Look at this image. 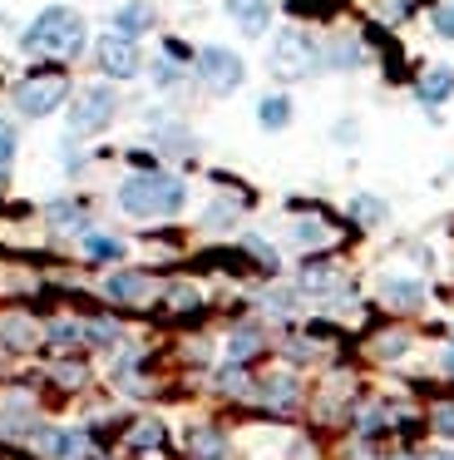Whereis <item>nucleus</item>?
<instances>
[{"label": "nucleus", "mask_w": 454, "mask_h": 460, "mask_svg": "<svg viewBox=\"0 0 454 460\" xmlns=\"http://www.w3.org/2000/svg\"><path fill=\"white\" fill-rule=\"evenodd\" d=\"M193 450H197L203 460H223V456H227L223 436H213V430H193Z\"/></svg>", "instance_id": "obj_22"}, {"label": "nucleus", "mask_w": 454, "mask_h": 460, "mask_svg": "<svg viewBox=\"0 0 454 460\" xmlns=\"http://www.w3.org/2000/svg\"><path fill=\"white\" fill-rule=\"evenodd\" d=\"M89 40L84 31V15H74L69 5H49V11L35 15V25H30L25 35H20V45H25V55H79Z\"/></svg>", "instance_id": "obj_2"}, {"label": "nucleus", "mask_w": 454, "mask_h": 460, "mask_svg": "<svg viewBox=\"0 0 454 460\" xmlns=\"http://www.w3.org/2000/svg\"><path fill=\"white\" fill-rule=\"evenodd\" d=\"M158 21V11L148 5V0H128V5H118L114 11V31L128 35V40H138V35H148Z\"/></svg>", "instance_id": "obj_8"}, {"label": "nucleus", "mask_w": 454, "mask_h": 460, "mask_svg": "<svg viewBox=\"0 0 454 460\" xmlns=\"http://www.w3.org/2000/svg\"><path fill=\"white\" fill-rule=\"evenodd\" d=\"M410 0H380V21H400Z\"/></svg>", "instance_id": "obj_35"}, {"label": "nucleus", "mask_w": 454, "mask_h": 460, "mask_svg": "<svg viewBox=\"0 0 454 460\" xmlns=\"http://www.w3.org/2000/svg\"><path fill=\"white\" fill-rule=\"evenodd\" d=\"M217 381H223V391H247V376H242V371H237V367H227V371H223V376H217Z\"/></svg>", "instance_id": "obj_33"}, {"label": "nucleus", "mask_w": 454, "mask_h": 460, "mask_svg": "<svg viewBox=\"0 0 454 460\" xmlns=\"http://www.w3.org/2000/svg\"><path fill=\"white\" fill-rule=\"evenodd\" d=\"M35 446H39V456H49V460H79L84 456V436H79V430H35Z\"/></svg>", "instance_id": "obj_10"}, {"label": "nucleus", "mask_w": 454, "mask_h": 460, "mask_svg": "<svg viewBox=\"0 0 454 460\" xmlns=\"http://www.w3.org/2000/svg\"><path fill=\"white\" fill-rule=\"evenodd\" d=\"M242 243H247V252H257V258H262V268H276V252H272V248H266V243H262V238H252V233H247V238H242Z\"/></svg>", "instance_id": "obj_28"}, {"label": "nucleus", "mask_w": 454, "mask_h": 460, "mask_svg": "<svg viewBox=\"0 0 454 460\" xmlns=\"http://www.w3.org/2000/svg\"><path fill=\"white\" fill-rule=\"evenodd\" d=\"M65 100H69V84L59 80V75H39V80H25V84L15 90V110L30 114V119H45V114H55Z\"/></svg>", "instance_id": "obj_6"}, {"label": "nucleus", "mask_w": 454, "mask_h": 460, "mask_svg": "<svg viewBox=\"0 0 454 460\" xmlns=\"http://www.w3.org/2000/svg\"><path fill=\"white\" fill-rule=\"evenodd\" d=\"M197 292L193 288H168V307H193Z\"/></svg>", "instance_id": "obj_32"}, {"label": "nucleus", "mask_w": 454, "mask_h": 460, "mask_svg": "<svg viewBox=\"0 0 454 460\" xmlns=\"http://www.w3.org/2000/svg\"><path fill=\"white\" fill-rule=\"evenodd\" d=\"M203 223H207V233H227V228H232V223H237V203H213V208H207L203 213Z\"/></svg>", "instance_id": "obj_19"}, {"label": "nucleus", "mask_w": 454, "mask_h": 460, "mask_svg": "<svg viewBox=\"0 0 454 460\" xmlns=\"http://www.w3.org/2000/svg\"><path fill=\"white\" fill-rule=\"evenodd\" d=\"M188 203V183L173 173H134L118 183V208L128 218H173Z\"/></svg>", "instance_id": "obj_1"}, {"label": "nucleus", "mask_w": 454, "mask_h": 460, "mask_svg": "<svg viewBox=\"0 0 454 460\" xmlns=\"http://www.w3.org/2000/svg\"><path fill=\"white\" fill-rule=\"evenodd\" d=\"M450 460H454V456H450Z\"/></svg>", "instance_id": "obj_37"}, {"label": "nucleus", "mask_w": 454, "mask_h": 460, "mask_svg": "<svg viewBox=\"0 0 454 460\" xmlns=\"http://www.w3.org/2000/svg\"><path fill=\"white\" fill-rule=\"evenodd\" d=\"M316 60H321V50H316V40L306 31H282V35H276L272 70L282 75V80H301V75H311Z\"/></svg>", "instance_id": "obj_4"}, {"label": "nucleus", "mask_w": 454, "mask_h": 460, "mask_svg": "<svg viewBox=\"0 0 454 460\" xmlns=\"http://www.w3.org/2000/svg\"><path fill=\"white\" fill-rule=\"evenodd\" d=\"M74 337H84V327H74V322H55V327H49V341H55V347H74Z\"/></svg>", "instance_id": "obj_26"}, {"label": "nucleus", "mask_w": 454, "mask_h": 460, "mask_svg": "<svg viewBox=\"0 0 454 460\" xmlns=\"http://www.w3.org/2000/svg\"><path fill=\"white\" fill-rule=\"evenodd\" d=\"M257 347H262V337H257V327H237V332H232V341H227V357H232V361H247Z\"/></svg>", "instance_id": "obj_16"}, {"label": "nucleus", "mask_w": 454, "mask_h": 460, "mask_svg": "<svg viewBox=\"0 0 454 460\" xmlns=\"http://www.w3.org/2000/svg\"><path fill=\"white\" fill-rule=\"evenodd\" d=\"M55 376L65 381V386H79V381H84V367H59Z\"/></svg>", "instance_id": "obj_36"}, {"label": "nucleus", "mask_w": 454, "mask_h": 460, "mask_svg": "<svg viewBox=\"0 0 454 460\" xmlns=\"http://www.w3.org/2000/svg\"><path fill=\"white\" fill-rule=\"evenodd\" d=\"M380 297L390 302V307H420V297H424V288L415 278H390L380 288Z\"/></svg>", "instance_id": "obj_14"}, {"label": "nucleus", "mask_w": 454, "mask_h": 460, "mask_svg": "<svg viewBox=\"0 0 454 460\" xmlns=\"http://www.w3.org/2000/svg\"><path fill=\"white\" fill-rule=\"evenodd\" d=\"M405 347H410V341H405L400 332H390V337H380V347H375V351H380V357H400Z\"/></svg>", "instance_id": "obj_30"}, {"label": "nucleus", "mask_w": 454, "mask_h": 460, "mask_svg": "<svg viewBox=\"0 0 454 460\" xmlns=\"http://www.w3.org/2000/svg\"><path fill=\"white\" fill-rule=\"evenodd\" d=\"M153 84H163V90H168V84H178V65L158 60V65H153Z\"/></svg>", "instance_id": "obj_31"}, {"label": "nucleus", "mask_w": 454, "mask_h": 460, "mask_svg": "<svg viewBox=\"0 0 454 460\" xmlns=\"http://www.w3.org/2000/svg\"><path fill=\"white\" fill-rule=\"evenodd\" d=\"M301 282H306V288H331V272H326V268H306Z\"/></svg>", "instance_id": "obj_34"}, {"label": "nucleus", "mask_w": 454, "mask_h": 460, "mask_svg": "<svg viewBox=\"0 0 454 460\" xmlns=\"http://www.w3.org/2000/svg\"><path fill=\"white\" fill-rule=\"evenodd\" d=\"M197 75H203V84L213 94H232L237 84L247 80V65L237 60V50H227V45H207V50H197Z\"/></svg>", "instance_id": "obj_5"}, {"label": "nucleus", "mask_w": 454, "mask_h": 460, "mask_svg": "<svg viewBox=\"0 0 454 460\" xmlns=\"http://www.w3.org/2000/svg\"><path fill=\"white\" fill-rule=\"evenodd\" d=\"M134 440L138 450H148V446H163V426H158V420H144V426H134Z\"/></svg>", "instance_id": "obj_24"}, {"label": "nucleus", "mask_w": 454, "mask_h": 460, "mask_svg": "<svg viewBox=\"0 0 454 460\" xmlns=\"http://www.w3.org/2000/svg\"><path fill=\"white\" fill-rule=\"evenodd\" d=\"M0 337H5V347H30V341H35V327H30L25 317H5L0 322Z\"/></svg>", "instance_id": "obj_17"}, {"label": "nucleus", "mask_w": 454, "mask_h": 460, "mask_svg": "<svg viewBox=\"0 0 454 460\" xmlns=\"http://www.w3.org/2000/svg\"><path fill=\"white\" fill-rule=\"evenodd\" d=\"M104 292L114 302H144L148 292H153V282H148L144 272H114V278L104 282Z\"/></svg>", "instance_id": "obj_11"}, {"label": "nucleus", "mask_w": 454, "mask_h": 460, "mask_svg": "<svg viewBox=\"0 0 454 460\" xmlns=\"http://www.w3.org/2000/svg\"><path fill=\"white\" fill-rule=\"evenodd\" d=\"M326 60H331L336 70H355L365 55H361V45H355V40H336V50H326Z\"/></svg>", "instance_id": "obj_20"}, {"label": "nucleus", "mask_w": 454, "mask_h": 460, "mask_svg": "<svg viewBox=\"0 0 454 460\" xmlns=\"http://www.w3.org/2000/svg\"><path fill=\"white\" fill-rule=\"evenodd\" d=\"M351 213L365 223V228H375V223H385V199H375V193H355Z\"/></svg>", "instance_id": "obj_15"}, {"label": "nucleus", "mask_w": 454, "mask_h": 460, "mask_svg": "<svg viewBox=\"0 0 454 460\" xmlns=\"http://www.w3.org/2000/svg\"><path fill=\"white\" fill-rule=\"evenodd\" d=\"M118 114V94L109 90V84H89V90H79V100L69 104V129L74 134H104L109 124H114Z\"/></svg>", "instance_id": "obj_3"}, {"label": "nucleus", "mask_w": 454, "mask_h": 460, "mask_svg": "<svg viewBox=\"0 0 454 460\" xmlns=\"http://www.w3.org/2000/svg\"><path fill=\"white\" fill-rule=\"evenodd\" d=\"M450 94H454V70L450 65H434V70L420 80V104H444Z\"/></svg>", "instance_id": "obj_12"}, {"label": "nucleus", "mask_w": 454, "mask_h": 460, "mask_svg": "<svg viewBox=\"0 0 454 460\" xmlns=\"http://www.w3.org/2000/svg\"><path fill=\"white\" fill-rule=\"evenodd\" d=\"M227 15L237 21L242 35H262L272 25V0H227Z\"/></svg>", "instance_id": "obj_9"}, {"label": "nucleus", "mask_w": 454, "mask_h": 460, "mask_svg": "<svg viewBox=\"0 0 454 460\" xmlns=\"http://www.w3.org/2000/svg\"><path fill=\"white\" fill-rule=\"evenodd\" d=\"M10 164H15V129H10V124H0V179H5Z\"/></svg>", "instance_id": "obj_25"}, {"label": "nucleus", "mask_w": 454, "mask_h": 460, "mask_svg": "<svg viewBox=\"0 0 454 460\" xmlns=\"http://www.w3.org/2000/svg\"><path fill=\"white\" fill-rule=\"evenodd\" d=\"M292 233H296V243H301V248H316V243H331V228H321L316 218H301Z\"/></svg>", "instance_id": "obj_21"}, {"label": "nucleus", "mask_w": 454, "mask_h": 460, "mask_svg": "<svg viewBox=\"0 0 454 460\" xmlns=\"http://www.w3.org/2000/svg\"><path fill=\"white\" fill-rule=\"evenodd\" d=\"M257 119H262V129H286V124H292V100H286V94H266L262 104H257Z\"/></svg>", "instance_id": "obj_13"}, {"label": "nucleus", "mask_w": 454, "mask_h": 460, "mask_svg": "<svg viewBox=\"0 0 454 460\" xmlns=\"http://www.w3.org/2000/svg\"><path fill=\"white\" fill-rule=\"evenodd\" d=\"M94 55H99V70L104 75H114V80H134L138 70H144V60H138V45L128 40V35H104V40L94 45Z\"/></svg>", "instance_id": "obj_7"}, {"label": "nucleus", "mask_w": 454, "mask_h": 460, "mask_svg": "<svg viewBox=\"0 0 454 460\" xmlns=\"http://www.w3.org/2000/svg\"><path fill=\"white\" fill-rule=\"evenodd\" d=\"M434 430H440L444 440H454V406H440V411H434Z\"/></svg>", "instance_id": "obj_29"}, {"label": "nucleus", "mask_w": 454, "mask_h": 460, "mask_svg": "<svg viewBox=\"0 0 454 460\" xmlns=\"http://www.w3.org/2000/svg\"><path fill=\"white\" fill-rule=\"evenodd\" d=\"M262 396L272 401V406H292V401H296V381L292 376H266Z\"/></svg>", "instance_id": "obj_18"}, {"label": "nucleus", "mask_w": 454, "mask_h": 460, "mask_svg": "<svg viewBox=\"0 0 454 460\" xmlns=\"http://www.w3.org/2000/svg\"><path fill=\"white\" fill-rule=\"evenodd\" d=\"M434 35H444V40H454V0H444L440 11H434Z\"/></svg>", "instance_id": "obj_27"}, {"label": "nucleus", "mask_w": 454, "mask_h": 460, "mask_svg": "<svg viewBox=\"0 0 454 460\" xmlns=\"http://www.w3.org/2000/svg\"><path fill=\"white\" fill-rule=\"evenodd\" d=\"M84 252H89V258H124V243H118V238H99V233H89V238H84Z\"/></svg>", "instance_id": "obj_23"}]
</instances>
